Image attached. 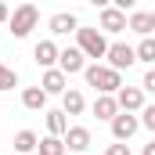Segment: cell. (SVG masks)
I'll use <instances>...</instances> for the list:
<instances>
[{
	"mask_svg": "<svg viewBox=\"0 0 155 155\" xmlns=\"http://www.w3.org/2000/svg\"><path fill=\"white\" fill-rule=\"evenodd\" d=\"M83 76H87V83L97 90V94H116L119 87H123V72L119 69H112V65H87L83 69Z\"/></svg>",
	"mask_w": 155,
	"mask_h": 155,
	"instance_id": "1",
	"label": "cell"
},
{
	"mask_svg": "<svg viewBox=\"0 0 155 155\" xmlns=\"http://www.w3.org/2000/svg\"><path fill=\"white\" fill-rule=\"evenodd\" d=\"M40 22V11L33 7V4H18L15 11H11V36L15 40H25L33 29H36Z\"/></svg>",
	"mask_w": 155,
	"mask_h": 155,
	"instance_id": "2",
	"label": "cell"
},
{
	"mask_svg": "<svg viewBox=\"0 0 155 155\" xmlns=\"http://www.w3.org/2000/svg\"><path fill=\"white\" fill-rule=\"evenodd\" d=\"M76 47L87 54V58H94V61L108 54V40H105L101 29H76Z\"/></svg>",
	"mask_w": 155,
	"mask_h": 155,
	"instance_id": "3",
	"label": "cell"
},
{
	"mask_svg": "<svg viewBox=\"0 0 155 155\" xmlns=\"http://www.w3.org/2000/svg\"><path fill=\"white\" fill-rule=\"evenodd\" d=\"M105 58H108L112 69L123 72V69H130V65L137 61V47H130V43H108V54H105Z\"/></svg>",
	"mask_w": 155,
	"mask_h": 155,
	"instance_id": "4",
	"label": "cell"
},
{
	"mask_svg": "<svg viewBox=\"0 0 155 155\" xmlns=\"http://www.w3.org/2000/svg\"><path fill=\"white\" fill-rule=\"evenodd\" d=\"M137 130H141V119L134 116V112H123V108H119V116L112 119V137H116V141H130Z\"/></svg>",
	"mask_w": 155,
	"mask_h": 155,
	"instance_id": "5",
	"label": "cell"
},
{
	"mask_svg": "<svg viewBox=\"0 0 155 155\" xmlns=\"http://www.w3.org/2000/svg\"><path fill=\"white\" fill-rule=\"evenodd\" d=\"M58 69H61L65 76H76V72L87 69V54H83L79 47H65V51L58 54Z\"/></svg>",
	"mask_w": 155,
	"mask_h": 155,
	"instance_id": "6",
	"label": "cell"
},
{
	"mask_svg": "<svg viewBox=\"0 0 155 155\" xmlns=\"http://www.w3.org/2000/svg\"><path fill=\"white\" fill-rule=\"evenodd\" d=\"M116 101H119L123 112H141V108H144V90H141V87H119Z\"/></svg>",
	"mask_w": 155,
	"mask_h": 155,
	"instance_id": "7",
	"label": "cell"
},
{
	"mask_svg": "<svg viewBox=\"0 0 155 155\" xmlns=\"http://www.w3.org/2000/svg\"><path fill=\"white\" fill-rule=\"evenodd\" d=\"M101 29L105 33H123V29H130V22H126V11H119V7H101Z\"/></svg>",
	"mask_w": 155,
	"mask_h": 155,
	"instance_id": "8",
	"label": "cell"
},
{
	"mask_svg": "<svg viewBox=\"0 0 155 155\" xmlns=\"http://www.w3.org/2000/svg\"><path fill=\"white\" fill-rule=\"evenodd\" d=\"M58 54H61V51H58V43H54V40H40L36 51H33V58H36L40 69H54V65H58Z\"/></svg>",
	"mask_w": 155,
	"mask_h": 155,
	"instance_id": "9",
	"label": "cell"
},
{
	"mask_svg": "<svg viewBox=\"0 0 155 155\" xmlns=\"http://www.w3.org/2000/svg\"><path fill=\"white\" fill-rule=\"evenodd\" d=\"M40 87H43L47 94H65V90H69V79H65V72H61V69H43Z\"/></svg>",
	"mask_w": 155,
	"mask_h": 155,
	"instance_id": "10",
	"label": "cell"
},
{
	"mask_svg": "<svg viewBox=\"0 0 155 155\" xmlns=\"http://www.w3.org/2000/svg\"><path fill=\"white\" fill-rule=\"evenodd\" d=\"M65 148L69 152H87L90 148V130L87 126H69L65 130Z\"/></svg>",
	"mask_w": 155,
	"mask_h": 155,
	"instance_id": "11",
	"label": "cell"
},
{
	"mask_svg": "<svg viewBox=\"0 0 155 155\" xmlns=\"http://www.w3.org/2000/svg\"><path fill=\"white\" fill-rule=\"evenodd\" d=\"M94 116L112 123V119L119 116V101H116V94H97V97H94Z\"/></svg>",
	"mask_w": 155,
	"mask_h": 155,
	"instance_id": "12",
	"label": "cell"
},
{
	"mask_svg": "<svg viewBox=\"0 0 155 155\" xmlns=\"http://www.w3.org/2000/svg\"><path fill=\"white\" fill-rule=\"evenodd\" d=\"M76 29H79V18L72 11H61V15L51 18V33H54V36H69V33H76Z\"/></svg>",
	"mask_w": 155,
	"mask_h": 155,
	"instance_id": "13",
	"label": "cell"
},
{
	"mask_svg": "<svg viewBox=\"0 0 155 155\" xmlns=\"http://www.w3.org/2000/svg\"><path fill=\"white\" fill-rule=\"evenodd\" d=\"M47 97H51V94H47L43 87H25V90H22V105H25L29 112H40V108H47Z\"/></svg>",
	"mask_w": 155,
	"mask_h": 155,
	"instance_id": "14",
	"label": "cell"
},
{
	"mask_svg": "<svg viewBox=\"0 0 155 155\" xmlns=\"http://www.w3.org/2000/svg\"><path fill=\"white\" fill-rule=\"evenodd\" d=\"M83 108H87V101H83L79 90H65V94H61V112H65V116H79Z\"/></svg>",
	"mask_w": 155,
	"mask_h": 155,
	"instance_id": "15",
	"label": "cell"
},
{
	"mask_svg": "<svg viewBox=\"0 0 155 155\" xmlns=\"http://www.w3.org/2000/svg\"><path fill=\"white\" fill-rule=\"evenodd\" d=\"M36 155H65V137H58V134H47V137L36 144Z\"/></svg>",
	"mask_w": 155,
	"mask_h": 155,
	"instance_id": "16",
	"label": "cell"
},
{
	"mask_svg": "<svg viewBox=\"0 0 155 155\" xmlns=\"http://www.w3.org/2000/svg\"><path fill=\"white\" fill-rule=\"evenodd\" d=\"M130 29H134V33H141V36H152V29H155L152 11H134V15H130Z\"/></svg>",
	"mask_w": 155,
	"mask_h": 155,
	"instance_id": "17",
	"label": "cell"
},
{
	"mask_svg": "<svg viewBox=\"0 0 155 155\" xmlns=\"http://www.w3.org/2000/svg\"><path fill=\"white\" fill-rule=\"evenodd\" d=\"M36 144H40V137L33 134V130H18V134H15V152H18V155L36 152Z\"/></svg>",
	"mask_w": 155,
	"mask_h": 155,
	"instance_id": "18",
	"label": "cell"
},
{
	"mask_svg": "<svg viewBox=\"0 0 155 155\" xmlns=\"http://www.w3.org/2000/svg\"><path fill=\"white\" fill-rule=\"evenodd\" d=\"M65 130H69V119H65V112H47V134L65 137Z\"/></svg>",
	"mask_w": 155,
	"mask_h": 155,
	"instance_id": "19",
	"label": "cell"
},
{
	"mask_svg": "<svg viewBox=\"0 0 155 155\" xmlns=\"http://www.w3.org/2000/svg\"><path fill=\"white\" fill-rule=\"evenodd\" d=\"M137 61H148V65H155V36H144L141 43H137Z\"/></svg>",
	"mask_w": 155,
	"mask_h": 155,
	"instance_id": "20",
	"label": "cell"
},
{
	"mask_svg": "<svg viewBox=\"0 0 155 155\" xmlns=\"http://www.w3.org/2000/svg\"><path fill=\"white\" fill-rule=\"evenodd\" d=\"M15 87H18V72L0 61V90H15Z\"/></svg>",
	"mask_w": 155,
	"mask_h": 155,
	"instance_id": "21",
	"label": "cell"
},
{
	"mask_svg": "<svg viewBox=\"0 0 155 155\" xmlns=\"http://www.w3.org/2000/svg\"><path fill=\"white\" fill-rule=\"evenodd\" d=\"M141 126H148L155 134V105H144V108H141Z\"/></svg>",
	"mask_w": 155,
	"mask_h": 155,
	"instance_id": "22",
	"label": "cell"
},
{
	"mask_svg": "<svg viewBox=\"0 0 155 155\" xmlns=\"http://www.w3.org/2000/svg\"><path fill=\"white\" fill-rule=\"evenodd\" d=\"M141 90H148V94H155V65L144 72V79H141Z\"/></svg>",
	"mask_w": 155,
	"mask_h": 155,
	"instance_id": "23",
	"label": "cell"
},
{
	"mask_svg": "<svg viewBox=\"0 0 155 155\" xmlns=\"http://www.w3.org/2000/svg\"><path fill=\"white\" fill-rule=\"evenodd\" d=\"M105 155H130V148L123 144V141H116V144H108V152Z\"/></svg>",
	"mask_w": 155,
	"mask_h": 155,
	"instance_id": "24",
	"label": "cell"
},
{
	"mask_svg": "<svg viewBox=\"0 0 155 155\" xmlns=\"http://www.w3.org/2000/svg\"><path fill=\"white\" fill-rule=\"evenodd\" d=\"M112 7H119V11H134L137 0H112Z\"/></svg>",
	"mask_w": 155,
	"mask_h": 155,
	"instance_id": "25",
	"label": "cell"
},
{
	"mask_svg": "<svg viewBox=\"0 0 155 155\" xmlns=\"http://www.w3.org/2000/svg\"><path fill=\"white\" fill-rule=\"evenodd\" d=\"M144 155H155V141H148V144H144Z\"/></svg>",
	"mask_w": 155,
	"mask_h": 155,
	"instance_id": "26",
	"label": "cell"
},
{
	"mask_svg": "<svg viewBox=\"0 0 155 155\" xmlns=\"http://www.w3.org/2000/svg\"><path fill=\"white\" fill-rule=\"evenodd\" d=\"M0 22H7V7H4V0H0Z\"/></svg>",
	"mask_w": 155,
	"mask_h": 155,
	"instance_id": "27",
	"label": "cell"
},
{
	"mask_svg": "<svg viewBox=\"0 0 155 155\" xmlns=\"http://www.w3.org/2000/svg\"><path fill=\"white\" fill-rule=\"evenodd\" d=\"M90 4H94V7H108L112 0H90Z\"/></svg>",
	"mask_w": 155,
	"mask_h": 155,
	"instance_id": "28",
	"label": "cell"
},
{
	"mask_svg": "<svg viewBox=\"0 0 155 155\" xmlns=\"http://www.w3.org/2000/svg\"><path fill=\"white\" fill-rule=\"evenodd\" d=\"M152 22H155V11H152Z\"/></svg>",
	"mask_w": 155,
	"mask_h": 155,
	"instance_id": "29",
	"label": "cell"
},
{
	"mask_svg": "<svg viewBox=\"0 0 155 155\" xmlns=\"http://www.w3.org/2000/svg\"><path fill=\"white\" fill-rule=\"evenodd\" d=\"M25 155H36V152H25Z\"/></svg>",
	"mask_w": 155,
	"mask_h": 155,
	"instance_id": "30",
	"label": "cell"
}]
</instances>
